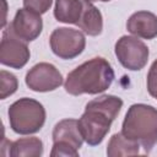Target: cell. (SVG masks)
Listing matches in <instances>:
<instances>
[{"label":"cell","instance_id":"1","mask_svg":"<svg viewBox=\"0 0 157 157\" xmlns=\"http://www.w3.org/2000/svg\"><path fill=\"white\" fill-rule=\"evenodd\" d=\"M121 108L123 99L113 94H102L90 101L77 120L83 141L90 146L101 145Z\"/></svg>","mask_w":157,"mask_h":157},{"label":"cell","instance_id":"2","mask_svg":"<svg viewBox=\"0 0 157 157\" xmlns=\"http://www.w3.org/2000/svg\"><path fill=\"white\" fill-rule=\"evenodd\" d=\"M114 77L115 74L110 63L102 56H96L70 71L64 88L71 96L98 94L110 87Z\"/></svg>","mask_w":157,"mask_h":157},{"label":"cell","instance_id":"3","mask_svg":"<svg viewBox=\"0 0 157 157\" xmlns=\"http://www.w3.org/2000/svg\"><path fill=\"white\" fill-rule=\"evenodd\" d=\"M120 132L142 146L145 152H150L157 144V108L145 103L131 104L124 117Z\"/></svg>","mask_w":157,"mask_h":157},{"label":"cell","instance_id":"4","mask_svg":"<svg viewBox=\"0 0 157 157\" xmlns=\"http://www.w3.org/2000/svg\"><path fill=\"white\" fill-rule=\"evenodd\" d=\"M10 128L20 135L38 132L45 123V109L43 104L33 98L23 97L15 101L7 112Z\"/></svg>","mask_w":157,"mask_h":157},{"label":"cell","instance_id":"5","mask_svg":"<svg viewBox=\"0 0 157 157\" xmlns=\"http://www.w3.org/2000/svg\"><path fill=\"white\" fill-rule=\"evenodd\" d=\"M52 137V157H78V150L82 147L83 137L76 119L67 118L56 123Z\"/></svg>","mask_w":157,"mask_h":157},{"label":"cell","instance_id":"6","mask_svg":"<svg viewBox=\"0 0 157 157\" xmlns=\"http://www.w3.org/2000/svg\"><path fill=\"white\" fill-rule=\"evenodd\" d=\"M114 53L121 66L130 71L144 69L150 55L147 45L135 36L120 37L114 45Z\"/></svg>","mask_w":157,"mask_h":157},{"label":"cell","instance_id":"7","mask_svg":"<svg viewBox=\"0 0 157 157\" xmlns=\"http://www.w3.org/2000/svg\"><path fill=\"white\" fill-rule=\"evenodd\" d=\"M49 44L52 52L60 59L70 60L78 56L86 47L85 34L75 28L59 27L55 28L50 37Z\"/></svg>","mask_w":157,"mask_h":157},{"label":"cell","instance_id":"8","mask_svg":"<svg viewBox=\"0 0 157 157\" xmlns=\"http://www.w3.org/2000/svg\"><path fill=\"white\" fill-rule=\"evenodd\" d=\"M29 56L27 42L18 38L9 25L2 32L0 42V63L11 69H22L28 63Z\"/></svg>","mask_w":157,"mask_h":157},{"label":"cell","instance_id":"9","mask_svg":"<svg viewBox=\"0 0 157 157\" xmlns=\"http://www.w3.org/2000/svg\"><path fill=\"white\" fill-rule=\"evenodd\" d=\"M25 82L34 92H50L63 85V75L53 64L38 63L27 71Z\"/></svg>","mask_w":157,"mask_h":157},{"label":"cell","instance_id":"10","mask_svg":"<svg viewBox=\"0 0 157 157\" xmlns=\"http://www.w3.org/2000/svg\"><path fill=\"white\" fill-rule=\"evenodd\" d=\"M10 27L18 38L28 43L40 36L43 29V20L39 13L22 7L16 11Z\"/></svg>","mask_w":157,"mask_h":157},{"label":"cell","instance_id":"11","mask_svg":"<svg viewBox=\"0 0 157 157\" xmlns=\"http://www.w3.org/2000/svg\"><path fill=\"white\" fill-rule=\"evenodd\" d=\"M126 29L137 38L153 39L157 37V16L146 10L136 11L128 18Z\"/></svg>","mask_w":157,"mask_h":157},{"label":"cell","instance_id":"12","mask_svg":"<svg viewBox=\"0 0 157 157\" xmlns=\"http://www.w3.org/2000/svg\"><path fill=\"white\" fill-rule=\"evenodd\" d=\"M76 26L80 29H82L83 33H86L91 37L99 36L103 29V16H102L101 11L92 2L85 1L82 15H81L78 22L76 23Z\"/></svg>","mask_w":157,"mask_h":157},{"label":"cell","instance_id":"13","mask_svg":"<svg viewBox=\"0 0 157 157\" xmlns=\"http://www.w3.org/2000/svg\"><path fill=\"white\" fill-rule=\"evenodd\" d=\"M83 0H55L54 17L63 23L76 25L83 11Z\"/></svg>","mask_w":157,"mask_h":157},{"label":"cell","instance_id":"14","mask_svg":"<svg viewBox=\"0 0 157 157\" xmlns=\"http://www.w3.org/2000/svg\"><path fill=\"white\" fill-rule=\"evenodd\" d=\"M9 155L11 157H39L43 155V142L39 137H21L10 142Z\"/></svg>","mask_w":157,"mask_h":157},{"label":"cell","instance_id":"15","mask_svg":"<svg viewBox=\"0 0 157 157\" xmlns=\"http://www.w3.org/2000/svg\"><path fill=\"white\" fill-rule=\"evenodd\" d=\"M140 145L135 141L126 139L121 132L114 134L107 145V156L118 157V156H135L139 155Z\"/></svg>","mask_w":157,"mask_h":157},{"label":"cell","instance_id":"16","mask_svg":"<svg viewBox=\"0 0 157 157\" xmlns=\"http://www.w3.org/2000/svg\"><path fill=\"white\" fill-rule=\"evenodd\" d=\"M18 88V81L17 77L6 71H0V99H5L9 96H12Z\"/></svg>","mask_w":157,"mask_h":157},{"label":"cell","instance_id":"17","mask_svg":"<svg viewBox=\"0 0 157 157\" xmlns=\"http://www.w3.org/2000/svg\"><path fill=\"white\" fill-rule=\"evenodd\" d=\"M146 86H147V92L150 93V96L157 99V59L152 63L147 72Z\"/></svg>","mask_w":157,"mask_h":157},{"label":"cell","instance_id":"18","mask_svg":"<svg viewBox=\"0 0 157 157\" xmlns=\"http://www.w3.org/2000/svg\"><path fill=\"white\" fill-rule=\"evenodd\" d=\"M53 4V0H23V7L32 10L39 15L45 13Z\"/></svg>","mask_w":157,"mask_h":157},{"label":"cell","instance_id":"19","mask_svg":"<svg viewBox=\"0 0 157 157\" xmlns=\"http://www.w3.org/2000/svg\"><path fill=\"white\" fill-rule=\"evenodd\" d=\"M85 1H88V2H96V1H102V2H107V1H110V0H85Z\"/></svg>","mask_w":157,"mask_h":157}]
</instances>
